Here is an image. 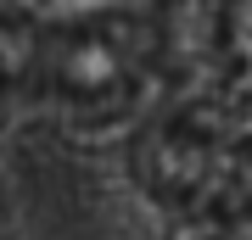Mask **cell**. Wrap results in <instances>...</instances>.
<instances>
[{
	"label": "cell",
	"mask_w": 252,
	"mask_h": 240,
	"mask_svg": "<svg viewBox=\"0 0 252 240\" xmlns=\"http://www.w3.org/2000/svg\"><path fill=\"white\" fill-rule=\"evenodd\" d=\"M140 45H129L118 28H79L51 51L56 89L67 101H124L135 84Z\"/></svg>",
	"instance_id": "cell-1"
}]
</instances>
